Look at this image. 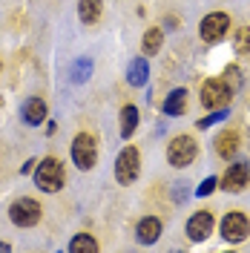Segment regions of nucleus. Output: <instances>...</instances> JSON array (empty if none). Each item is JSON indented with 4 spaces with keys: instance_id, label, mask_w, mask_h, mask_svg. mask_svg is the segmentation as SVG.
Listing matches in <instances>:
<instances>
[{
    "instance_id": "2",
    "label": "nucleus",
    "mask_w": 250,
    "mask_h": 253,
    "mask_svg": "<svg viewBox=\"0 0 250 253\" xmlns=\"http://www.w3.org/2000/svg\"><path fill=\"white\" fill-rule=\"evenodd\" d=\"M41 216H43V207L38 205L35 199H29V196L15 199L12 207H9V219H12L15 227H35L41 221Z\"/></svg>"
},
{
    "instance_id": "13",
    "label": "nucleus",
    "mask_w": 250,
    "mask_h": 253,
    "mask_svg": "<svg viewBox=\"0 0 250 253\" xmlns=\"http://www.w3.org/2000/svg\"><path fill=\"white\" fill-rule=\"evenodd\" d=\"M239 150V132L236 129H224L219 138H216V153L221 158H233Z\"/></svg>"
},
{
    "instance_id": "23",
    "label": "nucleus",
    "mask_w": 250,
    "mask_h": 253,
    "mask_svg": "<svg viewBox=\"0 0 250 253\" xmlns=\"http://www.w3.org/2000/svg\"><path fill=\"white\" fill-rule=\"evenodd\" d=\"M216 184H219V178H213V175H210V178H204L202 184H199V190H196V196H199V199H204V196H210V193L216 190Z\"/></svg>"
},
{
    "instance_id": "16",
    "label": "nucleus",
    "mask_w": 250,
    "mask_h": 253,
    "mask_svg": "<svg viewBox=\"0 0 250 253\" xmlns=\"http://www.w3.org/2000/svg\"><path fill=\"white\" fill-rule=\"evenodd\" d=\"M184 110H187V92L184 89H172L167 95V101H164V112L167 115H181Z\"/></svg>"
},
{
    "instance_id": "19",
    "label": "nucleus",
    "mask_w": 250,
    "mask_h": 253,
    "mask_svg": "<svg viewBox=\"0 0 250 253\" xmlns=\"http://www.w3.org/2000/svg\"><path fill=\"white\" fill-rule=\"evenodd\" d=\"M69 251L72 253H95L98 251V242L89 233H78V236L69 242Z\"/></svg>"
},
{
    "instance_id": "26",
    "label": "nucleus",
    "mask_w": 250,
    "mask_h": 253,
    "mask_svg": "<svg viewBox=\"0 0 250 253\" xmlns=\"http://www.w3.org/2000/svg\"><path fill=\"white\" fill-rule=\"evenodd\" d=\"M0 251H12V245H6V242H0Z\"/></svg>"
},
{
    "instance_id": "27",
    "label": "nucleus",
    "mask_w": 250,
    "mask_h": 253,
    "mask_svg": "<svg viewBox=\"0 0 250 253\" xmlns=\"http://www.w3.org/2000/svg\"><path fill=\"white\" fill-rule=\"evenodd\" d=\"M0 69H3V63H0Z\"/></svg>"
},
{
    "instance_id": "22",
    "label": "nucleus",
    "mask_w": 250,
    "mask_h": 253,
    "mask_svg": "<svg viewBox=\"0 0 250 253\" xmlns=\"http://www.w3.org/2000/svg\"><path fill=\"white\" fill-rule=\"evenodd\" d=\"M221 118H227V107H221V110H216L210 118H202L199 121V129H207V126H213V124H219Z\"/></svg>"
},
{
    "instance_id": "9",
    "label": "nucleus",
    "mask_w": 250,
    "mask_h": 253,
    "mask_svg": "<svg viewBox=\"0 0 250 253\" xmlns=\"http://www.w3.org/2000/svg\"><path fill=\"white\" fill-rule=\"evenodd\" d=\"M250 181V164L245 161H236L230 164L224 175H221V190H227V193H239V190H245Z\"/></svg>"
},
{
    "instance_id": "11",
    "label": "nucleus",
    "mask_w": 250,
    "mask_h": 253,
    "mask_svg": "<svg viewBox=\"0 0 250 253\" xmlns=\"http://www.w3.org/2000/svg\"><path fill=\"white\" fill-rule=\"evenodd\" d=\"M20 115H23V121H26L29 126H41L43 121H46V115H49L46 101H43V98H29V101L23 104Z\"/></svg>"
},
{
    "instance_id": "24",
    "label": "nucleus",
    "mask_w": 250,
    "mask_h": 253,
    "mask_svg": "<svg viewBox=\"0 0 250 253\" xmlns=\"http://www.w3.org/2000/svg\"><path fill=\"white\" fill-rule=\"evenodd\" d=\"M224 84H227V86H230V89H236V86H239V66H227V69H224Z\"/></svg>"
},
{
    "instance_id": "5",
    "label": "nucleus",
    "mask_w": 250,
    "mask_h": 253,
    "mask_svg": "<svg viewBox=\"0 0 250 253\" xmlns=\"http://www.w3.org/2000/svg\"><path fill=\"white\" fill-rule=\"evenodd\" d=\"M230 98H233V89L224 84L221 78H210L202 84V104L204 110H221V107H227L230 104Z\"/></svg>"
},
{
    "instance_id": "18",
    "label": "nucleus",
    "mask_w": 250,
    "mask_h": 253,
    "mask_svg": "<svg viewBox=\"0 0 250 253\" xmlns=\"http://www.w3.org/2000/svg\"><path fill=\"white\" fill-rule=\"evenodd\" d=\"M135 126H138V110L129 104L121 110V138H129L135 132Z\"/></svg>"
},
{
    "instance_id": "7",
    "label": "nucleus",
    "mask_w": 250,
    "mask_h": 253,
    "mask_svg": "<svg viewBox=\"0 0 250 253\" xmlns=\"http://www.w3.org/2000/svg\"><path fill=\"white\" fill-rule=\"evenodd\" d=\"M227 29H230V17L224 15V12H213V15H207L202 20L199 35H202L204 43H219L221 38L227 35Z\"/></svg>"
},
{
    "instance_id": "12",
    "label": "nucleus",
    "mask_w": 250,
    "mask_h": 253,
    "mask_svg": "<svg viewBox=\"0 0 250 253\" xmlns=\"http://www.w3.org/2000/svg\"><path fill=\"white\" fill-rule=\"evenodd\" d=\"M158 236H161V219L144 216V219L138 221V239L144 245H153V242H158Z\"/></svg>"
},
{
    "instance_id": "1",
    "label": "nucleus",
    "mask_w": 250,
    "mask_h": 253,
    "mask_svg": "<svg viewBox=\"0 0 250 253\" xmlns=\"http://www.w3.org/2000/svg\"><path fill=\"white\" fill-rule=\"evenodd\" d=\"M66 181V173H63V164L55 156H46L43 161L35 164V184L43 193H58Z\"/></svg>"
},
{
    "instance_id": "21",
    "label": "nucleus",
    "mask_w": 250,
    "mask_h": 253,
    "mask_svg": "<svg viewBox=\"0 0 250 253\" xmlns=\"http://www.w3.org/2000/svg\"><path fill=\"white\" fill-rule=\"evenodd\" d=\"M236 52H239V55H248L250 52V26H242V29L236 32Z\"/></svg>"
},
{
    "instance_id": "14",
    "label": "nucleus",
    "mask_w": 250,
    "mask_h": 253,
    "mask_svg": "<svg viewBox=\"0 0 250 253\" xmlns=\"http://www.w3.org/2000/svg\"><path fill=\"white\" fill-rule=\"evenodd\" d=\"M147 75H150V66L144 58H135V61L126 66V81L132 84V86H144L147 84Z\"/></svg>"
},
{
    "instance_id": "20",
    "label": "nucleus",
    "mask_w": 250,
    "mask_h": 253,
    "mask_svg": "<svg viewBox=\"0 0 250 253\" xmlns=\"http://www.w3.org/2000/svg\"><path fill=\"white\" fill-rule=\"evenodd\" d=\"M89 75H92V61L89 58L75 61V66H72V81L75 84H83V81H89Z\"/></svg>"
},
{
    "instance_id": "6",
    "label": "nucleus",
    "mask_w": 250,
    "mask_h": 253,
    "mask_svg": "<svg viewBox=\"0 0 250 253\" xmlns=\"http://www.w3.org/2000/svg\"><path fill=\"white\" fill-rule=\"evenodd\" d=\"M72 161H75V167L78 170H92L95 161H98V144L89 132H81L75 135V141H72Z\"/></svg>"
},
{
    "instance_id": "8",
    "label": "nucleus",
    "mask_w": 250,
    "mask_h": 253,
    "mask_svg": "<svg viewBox=\"0 0 250 253\" xmlns=\"http://www.w3.org/2000/svg\"><path fill=\"white\" fill-rule=\"evenodd\" d=\"M248 233H250V221L245 213H227L221 219V236H224V242L239 245V242L248 239Z\"/></svg>"
},
{
    "instance_id": "25",
    "label": "nucleus",
    "mask_w": 250,
    "mask_h": 253,
    "mask_svg": "<svg viewBox=\"0 0 250 253\" xmlns=\"http://www.w3.org/2000/svg\"><path fill=\"white\" fill-rule=\"evenodd\" d=\"M35 164H38V161H26V164H20V173H32Z\"/></svg>"
},
{
    "instance_id": "3",
    "label": "nucleus",
    "mask_w": 250,
    "mask_h": 253,
    "mask_svg": "<svg viewBox=\"0 0 250 253\" xmlns=\"http://www.w3.org/2000/svg\"><path fill=\"white\" fill-rule=\"evenodd\" d=\"M141 173V153L135 147H124L115 158V178L118 184H132Z\"/></svg>"
},
{
    "instance_id": "10",
    "label": "nucleus",
    "mask_w": 250,
    "mask_h": 253,
    "mask_svg": "<svg viewBox=\"0 0 250 253\" xmlns=\"http://www.w3.org/2000/svg\"><path fill=\"white\" fill-rule=\"evenodd\" d=\"M213 233V213L210 210H199V213H193L187 221V236L193 242H204V239Z\"/></svg>"
},
{
    "instance_id": "4",
    "label": "nucleus",
    "mask_w": 250,
    "mask_h": 253,
    "mask_svg": "<svg viewBox=\"0 0 250 253\" xmlns=\"http://www.w3.org/2000/svg\"><path fill=\"white\" fill-rule=\"evenodd\" d=\"M196 156H199V147H196V141L190 135H175L170 141V147H167V161L172 167H178V170L190 167L196 161Z\"/></svg>"
},
{
    "instance_id": "17",
    "label": "nucleus",
    "mask_w": 250,
    "mask_h": 253,
    "mask_svg": "<svg viewBox=\"0 0 250 253\" xmlns=\"http://www.w3.org/2000/svg\"><path fill=\"white\" fill-rule=\"evenodd\" d=\"M161 43H164V35H161V29H158V26H153V29H147V32H144L141 49H144V55H158Z\"/></svg>"
},
{
    "instance_id": "15",
    "label": "nucleus",
    "mask_w": 250,
    "mask_h": 253,
    "mask_svg": "<svg viewBox=\"0 0 250 253\" xmlns=\"http://www.w3.org/2000/svg\"><path fill=\"white\" fill-rule=\"evenodd\" d=\"M78 17H81V23L92 26L95 20L101 17V0H78Z\"/></svg>"
}]
</instances>
